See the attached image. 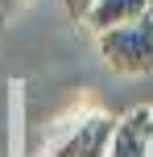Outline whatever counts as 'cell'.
Listing matches in <instances>:
<instances>
[{
	"mask_svg": "<svg viewBox=\"0 0 153 157\" xmlns=\"http://www.w3.org/2000/svg\"><path fill=\"white\" fill-rule=\"evenodd\" d=\"M99 58L108 62V71L124 78H145L153 75V13H145L132 25H116L108 33H95Z\"/></svg>",
	"mask_w": 153,
	"mask_h": 157,
	"instance_id": "cell-1",
	"label": "cell"
},
{
	"mask_svg": "<svg viewBox=\"0 0 153 157\" xmlns=\"http://www.w3.org/2000/svg\"><path fill=\"white\" fill-rule=\"evenodd\" d=\"M112 132H116V120L104 116V112L79 116L54 145H50V157H108Z\"/></svg>",
	"mask_w": 153,
	"mask_h": 157,
	"instance_id": "cell-2",
	"label": "cell"
},
{
	"mask_svg": "<svg viewBox=\"0 0 153 157\" xmlns=\"http://www.w3.org/2000/svg\"><path fill=\"white\" fill-rule=\"evenodd\" d=\"M145 13H153V0H95V4L87 8V17H83V25H87L91 33H108V29H116V25L141 21Z\"/></svg>",
	"mask_w": 153,
	"mask_h": 157,
	"instance_id": "cell-3",
	"label": "cell"
},
{
	"mask_svg": "<svg viewBox=\"0 0 153 157\" xmlns=\"http://www.w3.org/2000/svg\"><path fill=\"white\" fill-rule=\"evenodd\" d=\"M145 116H149V108H137V112H128V116L116 120L108 157H153L149 136H145Z\"/></svg>",
	"mask_w": 153,
	"mask_h": 157,
	"instance_id": "cell-4",
	"label": "cell"
},
{
	"mask_svg": "<svg viewBox=\"0 0 153 157\" xmlns=\"http://www.w3.org/2000/svg\"><path fill=\"white\" fill-rule=\"evenodd\" d=\"M58 4H62V13L71 17V21H79V25H83V17H87V8L95 4V0H58Z\"/></svg>",
	"mask_w": 153,
	"mask_h": 157,
	"instance_id": "cell-5",
	"label": "cell"
},
{
	"mask_svg": "<svg viewBox=\"0 0 153 157\" xmlns=\"http://www.w3.org/2000/svg\"><path fill=\"white\" fill-rule=\"evenodd\" d=\"M145 136H149V149H153V108H149V116H145Z\"/></svg>",
	"mask_w": 153,
	"mask_h": 157,
	"instance_id": "cell-6",
	"label": "cell"
},
{
	"mask_svg": "<svg viewBox=\"0 0 153 157\" xmlns=\"http://www.w3.org/2000/svg\"><path fill=\"white\" fill-rule=\"evenodd\" d=\"M17 4H21V0H0V13H13Z\"/></svg>",
	"mask_w": 153,
	"mask_h": 157,
	"instance_id": "cell-7",
	"label": "cell"
}]
</instances>
